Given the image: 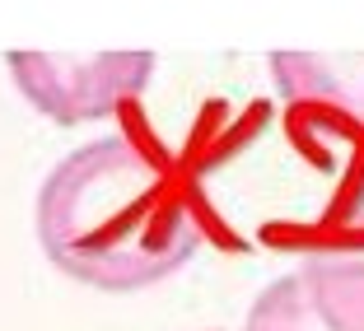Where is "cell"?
<instances>
[{
	"mask_svg": "<svg viewBox=\"0 0 364 331\" xmlns=\"http://www.w3.org/2000/svg\"><path fill=\"white\" fill-rule=\"evenodd\" d=\"M243 331H332V327L318 318L299 276H280L257 294Z\"/></svg>",
	"mask_w": 364,
	"mask_h": 331,
	"instance_id": "cell-4",
	"label": "cell"
},
{
	"mask_svg": "<svg viewBox=\"0 0 364 331\" xmlns=\"http://www.w3.org/2000/svg\"><path fill=\"white\" fill-rule=\"evenodd\" d=\"M19 89L56 121H94L117 112L136 98L154 75L150 52H98V56H47V52H14Z\"/></svg>",
	"mask_w": 364,
	"mask_h": 331,
	"instance_id": "cell-2",
	"label": "cell"
},
{
	"mask_svg": "<svg viewBox=\"0 0 364 331\" xmlns=\"http://www.w3.org/2000/svg\"><path fill=\"white\" fill-rule=\"evenodd\" d=\"M294 276L332 331H364V243L313 247Z\"/></svg>",
	"mask_w": 364,
	"mask_h": 331,
	"instance_id": "cell-3",
	"label": "cell"
},
{
	"mask_svg": "<svg viewBox=\"0 0 364 331\" xmlns=\"http://www.w3.org/2000/svg\"><path fill=\"white\" fill-rule=\"evenodd\" d=\"M38 238L65 276L131 294L187 266L205 224L182 173L159 150L107 136L61 159L43 182Z\"/></svg>",
	"mask_w": 364,
	"mask_h": 331,
	"instance_id": "cell-1",
	"label": "cell"
}]
</instances>
